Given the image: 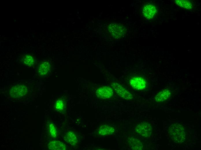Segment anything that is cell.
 I'll return each instance as SVG.
<instances>
[{"instance_id":"8","label":"cell","mask_w":201,"mask_h":150,"mask_svg":"<svg viewBox=\"0 0 201 150\" xmlns=\"http://www.w3.org/2000/svg\"><path fill=\"white\" fill-rule=\"evenodd\" d=\"M129 83L133 88L137 90L144 89L146 85L145 80L142 78L138 76L131 78L130 80Z\"/></svg>"},{"instance_id":"10","label":"cell","mask_w":201,"mask_h":150,"mask_svg":"<svg viewBox=\"0 0 201 150\" xmlns=\"http://www.w3.org/2000/svg\"><path fill=\"white\" fill-rule=\"evenodd\" d=\"M47 147L50 150H64L67 149V147L64 143L56 140H52L49 141Z\"/></svg>"},{"instance_id":"13","label":"cell","mask_w":201,"mask_h":150,"mask_svg":"<svg viewBox=\"0 0 201 150\" xmlns=\"http://www.w3.org/2000/svg\"><path fill=\"white\" fill-rule=\"evenodd\" d=\"M129 145L133 150H140L143 149V145L141 142L137 138L132 137L129 141Z\"/></svg>"},{"instance_id":"11","label":"cell","mask_w":201,"mask_h":150,"mask_svg":"<svg viewBox=\"0 0 201 150\" xmlns=\"http://www.w3.org/2000/svg\"><path fill=\"white\" fill-rule=\"evenodd\" d=\"M115 131L114 128L107 125L101 126L98 130V134L101 136H105L113 134Z\"/></svg>"},{"instance_id":"15","label":"cell","mask_w":201,"mask_h":150,"mask_svg":"<svg viewBox=\"0 0 201 150\" xmlns=\"http://www.w3.org/2000/svg\"><path fill=\"white\" fill-rule=\"evenodd\" d=\"M175 2L178 6L186 9L190 10L192 7L191 3L188 0H176Z\"/></svg>"},{"instance_id":"6","label":"cell","mask_w":201,"mask_h":150,"mask_svg":"<svg viewBox=\"0 0 201 150\" xmlns=\"http://www.w3.org/2000/svg\"><path fill=\"white\" fill-rule=\"evenodd\" d=\"M113 90L112 87L105 86L98 88L96 91V94L98 97L103 99H107L113 95Z\"/></svg>"},{"instance_id":"1","label":"cell","mask_w":201,"mask_h":150,"mask_svg":"<svg viewBox=\"0 0 201 150\" xmlns=\"http://www.w3.org/2000/svg\"><path fill=\"white\" fill-rule=\"evenodd\" d=\"M168 133L170 138L175 142L181 143L185 139L186 132L185 128L181 125L173 124L168 129Z\"/></svg>"},{"instance_id":"18","label":"cell","mask_w":201,"mask_h":150,"mask_svg":"<svg viewBox=\"0 0 201 150\" xmlns=\"http://www.w3.org/2000/svg\"><path fill=\"white\" fill-rule=\"evenodd\" d=\"M65 106V104L64 100L62 99H59L55 103V109L58 111H62L64 109Z\"/></svg>"},{"instance_id":"17","label":"cell","mask_w":201,"mask_h":150,"mask_svg":"<svg viewBox=\"0 0 201 150\" xmlns=\"http://www.w3.org/2000/svg\"><path fill=\"white\" fill-rule=\"evenodd\" d=\"M24 63L26 65L31 66L34 63V59L33 57L30 55H25L23 58Z\"/></svg>"},{"instance_id":"5","label":"cell","mask_w":201,"mask_h":150,"mask_svg":"<svg viewBox=\"0 0 201 150\" xmlns=\"http://www.w3.org/2000/svg\"><path fill=\"white\" fill-rule=\"evenodd\" d=\"M157 12V7L154 5L147 3L145 5L142 9V13L144 17L147 19L153 18Z\"/></svg>"},{"instance_id":"3","label":"cell","mask_w":201,"mask_h":150,"mask_svg":"<svg viewBox=\"0 0 201 150\" xmlns=\"http://www.w3.org/2000/svg\"><path fill=\"white\" fill-rule=\"evenodd\" d=\"M111 85L113 90L120 97L127 100L133 98L131 93L119 84L114 82L111 84Z\"/></svg>"},{"instance_id":"16","label":"cell","mask_w":201,"mask_h":150,"mask_svg":"<svg viewBox=\"0 0 201 150\" xmlns=\"http://www.w3.org/2000/svg\"><path fill=\"white\" fill-rule=\"evenodd\" d=\"M48 132L50 136L53 138H56L57 135V131L55 124L49 122L48 125Z\"/></svg>"},{"instance_id":"4","label":"cell","mask_w":201,"mask_h":150,"mask_svg":"<svg viewBox=\"0 0 201 150\" xmlns=\"http://www.w3.org/2000/svg\"><path fill=\"white\" fill-rule=\"evenodd\" d=\"M28 89L24 85H16L12 87L9 90V94L13 97H20L26 95L28 92Z\"/></svg>"},{"instance_id":"14","label":"cell","mask_w":201,"mask_h":150,"mask_svg":"<svg viewBox=\"0 0 201 150\" xmlns=\"http://www.w3.org/2000/svg\"><path fill=\"white\" fill-rule=\"evenodd\" d=\"M50 68V63L48 61L42 62L38 67L39 74L42 76L46 74L49 71Z\"/></svg>"},{"instance_id":"7","label":"cell","mask_w":201,"mask_h":150,"mask_svg":"<svg viewBox=\"0 0 201 150\" xmlns=\"http://www.w3.org/2000/svg\"><path fill=\"white\" fill-rule=\"evenodd\" d=\"M136 132L140 135L147 137L149 136L152 132V127L150 124L143 122L138 124L135 127Z\"/></svg>"},{"instance_id":"2","label":"cell","mask_w":201,"mask_h":150,"mask_svg":"<svg viewBox=\"0 0 201 150\" xmlns=\"http://www.w3.org/2000/svg\"><path fill=\"white\" fill-rule=\"evenodd\" d=\"M107 29L110 35L116 39L123 37L125 31V27L123 25L116 23L109 24L107 27Z\"/></svg>"},{"instance_id":"12","label":"cell","mask_w":201,"mask_h":150,"mask_svg":"<svg viewBox=\"0 0 201 150\" xmlns=\"http://www.w3.org/2000/svg\"><path fill=\"white\" fill-rule=\"evenodd\" d=\"M170 92L169 90H163L157 95L155 97V100L157 102H163L170 96Z\"/></svg>"},{"instance_id":"9","label":"cell","mask_w":201,"mask_h":150,"mask_svg":"<svg viewBox=\"0 0 201 150\" xmlns=\"http://www.w3.org/2000/svg\"><path fill=\"white\" fill-rule=\"evenodd\" d=\"M64 139L68 144L72 147H75L78 144L77 135L72 131L70 130L67 132L64 136Z\"/></svg>"}]
</instances>
